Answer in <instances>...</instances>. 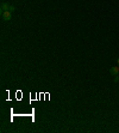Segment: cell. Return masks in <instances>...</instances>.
<instances>
[{"mask_svg": "<svg viewBox=\"0 0 119 133\" xmlns=\"http://www.w3.org/2000/svg\"><path fill=\"white\" fill-rule=\"evenodd\" d=\"M117 64H118V65H119V59H118V60H117Z\"/></svg>", "mask_w": 119, "mask_h": 133, "instance_id": "obj_5", "label": "cell"}, {"mask_svg": "<svg viewBox=\"0 0 119 133\" xmlns=\"http://www.w3.org/2000/svg\"><path fill=\"white\" fill-rule=\"evenodd\" d=\"M1 17H3L4 21L10 22L11 18H12V12H11V11H3V12H1Z\"/></svg>", "mask_w": 119, "mask_h": 133, "instance_id": "obj_2", "label": "cell"}, {"mask_svg": "<svg viewBox=\"0 0 119 133\" xmlns=\"http://www.w3.org/2000/svg\"><path fill=\"white\" fill-rule=\"evenodd\" d=\"M110 73L112 74V76H116V74L119 73V65L118 66H113L110 68Z\"/></svg>", "mask_w": 119, "mask_h": 133, "instance_id": "obj_3", "label": "cell"}, {"mask_svg": "<svg viewBox=\"0 0 119 133\" xmlns=\"http://www.w3.org/2000/svg\"><path fill=\"white\" fill-rule=\"evenodd\" d=\"M0 8H1V12L3 11H11V12H13L16 10L13 5H10L8 3H1V7Z\"/></svg>", "mask_w": 119, "mask_h": 133, "instance_id": "obj_1", "label": "cell"}, {"mask_svg": "<svg viewBox=\"0 0 119 133\" xmlns=\"http://www.w3.org/2000/svg\"><path fill=\"white\" fill-rule=\"evenodd\" d=\"M118 81H119V73H118V76H117V77L114 78V83H117Z\"/></svg>", "mask_w": 119, "mask_h": 133, "instance_id": "obj_4", "label": "cell"}]
</instances>
